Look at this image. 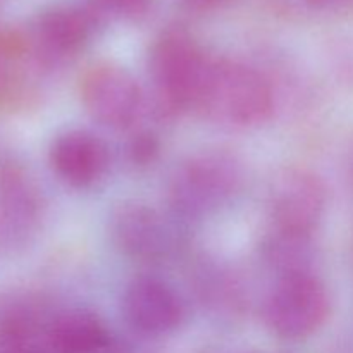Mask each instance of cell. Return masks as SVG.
Here are the masks:
<instances>
[{"label":"cell","mask_w":353,"mask_h":353,"mask_svg":"<svg viewBox=\"0 0 353 353\" xmlns=\"http://www.w3.org/2000/svg\"><path fill=\"white\" fill-rule=\"evenodd\" d=\"M196 109L228 126H259L271 117L274 93L254 68L212 57Z\"/></svg>","instance_id":"1"},{"label":"cell","mask_w":353,"mask_h":353,"mask_svg":"<svg viewBox=\"0 0 353 353\" xmlns=\"http://www.w3.org/2000/svg\"><path fill=\"white\" fill-rule=\"evenodd\" d=\"M243 185V168L228 150H202L178 165L169 179L172 209L188 219H200L231 202Z\"/></svg>","instance_id":"2"},{"label":"cell","mask_w":353,"mask_h":353,"mask_svg":"<svg viewBox=\"0 0 353 353\" xmlns=\"http://www.w3.org/2000/svg\"><path fill=\"white\" fill-rule=\"evenodd\" d=\"M212 57L183 30H168L150 50V76L162 107L196 109Z\"/></svg>","instance_id":"3"},{"label":"cell","mask_w":353,"mask_h":353,"mask_svg":"<svg viewBox=\"0 0 353 353\" xmlns=\"http://www.w3.org/2000/svg\"><path fill=\"white\" fill-rule=\"evenodd\" d=\"M330 307L326 288L316 276H283L265 303V324L281 340H305L324 326Z\"/></svg>","instance_id":"4"},{"label":"cell","mask_w":353,"mask_h":353,"mask_svg":"<svg viewBox=\"0 0 353 353\" xmlns=\"http://www.w3.org/2000/svg\"><path fill=\"white\" fill-rule=\"evenodd\" d=\"M326 209V188L317 174L305 168L283 169L269 192L274 231L310 236Z\"/></svg>","instance_id":"5"},{"label":"cell","mask_w":353,"mask_h":353,"mask_svg":"<svg viewBox=\"0 0 353 353\" xmlns=\"http://www.w3.org/2000/svg\"><path fill=\"white\" fill-rule=\"evenodd\" d=\"M79 95L97 123L116 130L131 126L141 109L138 83L126 69L110 62H99L83 72Z\"/></svg>","instance_id":"6"},{"label":"cell","mask_w":353,"mask_h":353,"mask_svg":"<svg viewBox=\"0 0 353 353\" xmlns=\"http://www.w3.org/2000/svg\"><path fill=\"white\" fill-rule=\"evenodd\" d=\"M93 31V10L78 6L50 7L33 21L26 34L30 57L40 65L61 64L86 47Z\"/></svg>","instance_id":"7"},{"label":"cell","mask_w":353,"mask_h":353,"mask_svg":"<svg viewBox=\"0 0 353 353\" xmlns=\"http://www.w3.org/2000/svg\"><path fill=\"white\" fill-rule=\"evenodd\" d=\"M41 195L23 162L0 154V247H19L37 231Z\"/></svg>","instance_id":"8"},{"label":"cell","mask_w":353,"mask_h":353,"mask_svg":"<svg viewBox=\"0 0 353 353\" xmlns=\"http://www.w3.org/2000/svg\"><path fill=\"white\" fill-rule=\"evenodd\" d=\"M123 310L128 324L145 336L172 333L185 316L183 303L174 290L150 276H141L128 285Z\"/></svg>","instance_id":"9"},{"label":"cell","mask_w":353,"mask_h":353,"mask_svg":"<svg viewBox=\"0 0 353 353\" xmlns=\"http://www.w3.org/2000/svg\"><path fill=\"white\" fill-rule=\"evenodd\" d=\"M112 240L121 252L134 261H161L171 250V231L154 209L126 203L114 212Z\"/></svg>","instance_id":"10"},{"label":"cell","mask_w":353,"mask_h":353,"mask_svg":"<svg viewBox=\"0 0 353 353\" xmlns=\"http://www.w3.org/2000/svg\"><path fill=\"white\" fill-rule=\"evenodd\" d=\"M55 174L74 188H88L103 178L109 168V150L95 134L71 130L59 134L50 147Z\"/></svg>","instance_id":"11"},{"label":"cell","mask_w":353,"mask_h":353,"mask_svg":"<svg viewBox=\"0 0 353 353\" xmlns=\"http://www.w3.org/2000/svg\"><path fill=\"white\" fill-rule=\"evenodd\" d=\"M48 353H107L110 334L99 316L88 310H69L47 327Z\"/></svg>","instance_id":"12"},{"label":"cell","mask_w":353,"mask_h":353,"mask_svg":"<svg viewBox=\"0 0 353 353\" xmlns=\"http://www.w3.org/2000/svg\"><path fill=\"white\" fill-rule=\"evenodd\" d=\"M30 57L26 34L0 30V107H19L28 97L19 74L23 59Z\"/></svg>","instance_id":"13"},{"label":"cell","mask_w":353,"mask_h":353,"mask_svg":"<svg viewBox=\"0 0 353 353\" xmlns=\"http://www.w3.org/2000/svg\"><path fill=\"white\" fill-rule=\"evenodd\" d=\"M309 238L274 231L265 245V259L283 276L309 272Z\"/></svg>","instance_id":"14"},{"label":"cell","mask_w":353,"mask_h":353,"mask_svg":"<svg viewBox=\"0 0 353 353\" xmlns=\"http://www.w3.org/2000/svg\"><path fill=\"white\" fill-rule=\"evenodd\" d=\"M93 2L97 9L117 19L138 21L147 16L154 0H93Z\"/></svg>","instance_id":"15"},{"label":"cell","mask_w":353,"mask_h":353,"mask_svg":"<svg viewBox=\"0 0 353 353\" xmlns=\"http://www.w3.org/2000/svg\"><path fill=\"white\" fill-rule=\"evenodd\" d=\"M131 152H133L134 161L148 162L154 159L155 154H157V143H155V140L152 137L143 134V137L138 138V140L134 141Z\"/></svg>","instance_id":"16"},{"label":"cell","mask_w":353,"mask_h":353,"mask_svg":"<svg viewBox=\"0 0 353 353\" xmlns=\"http://www.w3.org/2000/svg\"><path fill=\"white\" fill-rule=\"evenodd\" d=\"M185 2H188L193 7H199V9H212V7L223 6L228 0H185Z\"/></svg>","instance_id":"17"},{"label":"cell","mask_w":353,"mask_h":353,"mask_svg":"<svg viewBox=\"0 0 353 353\" xmlns=\"http://www.w3.org/2000/svg\"><path fill=\"white\" fill-rule=\"evenodd\" d=\"M305 2L312 3L316 7H331V6H338V3H343L347 0H305Z\"/></svg>","instance_id":"18"}]
</instances>
